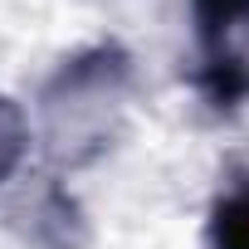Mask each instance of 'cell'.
<instances>
[{
	"label": "cell",
	"instance_id": "3957f363",
	"mask_svg": "<svg viewBox=\"0 0 249 249\" xmlns=\"http://www.w3.org/2000/svg\"><path fill=\"white\" fill-rule=\"evenodd\" d=\"M25 215H30V220L20 225V234H25L35 249H88V215H83V205L64 191L59 176L44 181V191L30 200Z\"/></svg>",
	"mask_w": 249,
	"mask_h": 249
},
{
	"label": "cell",
	"instance_id": "6da1fadb",
	"mask_svg": "<svg viewBox=\"0 0 249 249\" xmlns=\"http://www.w3.org/2000/svg\"><path fill=\"white\" fill-rule=\"evenodd\" d=\"M132 98V54L122 44H88L64 59L39 88V137L49 161L64 171L112 152L127 122Z\"/></svg>",
	"mask_w": 249,
	"mask_h": 249
},
{
	"label": "cell",
	"instance_id": "5b68a950",
	"mask_svg": "<svg viewBox=\"0 0 249 249\" xmlns=\"http://www.w3.org/2000/svg\"><path fill=\"white\" fill-rule=\"evenodd\" d=\"M25 152H30V122H25V112L5 93H0V186L20 171Z\"/></svg>",
	"mask_w": 249,
	"mask_h": 249
},
{
	"label": "cell",
	"instance_id": "7a4b0ae2",
	"mask_svg": "<svg viewBox=\"0 0 249 249\" xmlns=\"http://www.w3.org/2000/svg\"><path fill=\"white\" fill-rule=\"evenodd\" d=\"M196 25V88L215 112L249 98V0H191Z\"/></svg>",
	"mask_w": 249,
	"mask_h": 249
},
{
	"label": "cell",
	"instance_id": "277c9868",
	"mask_svg": "<svg viewBox=\"0 0 249 249\" xmlns=\"http://www.w3.org/2000/svg\"><path fill=\"white\" fill-rule=\"evenodd\" d=\"M205 244L210 249H249V181L220 196L205 215Z\"/></svg>",
	"mask_w": 249,
	"mask_h": 249
}]
</instances>
